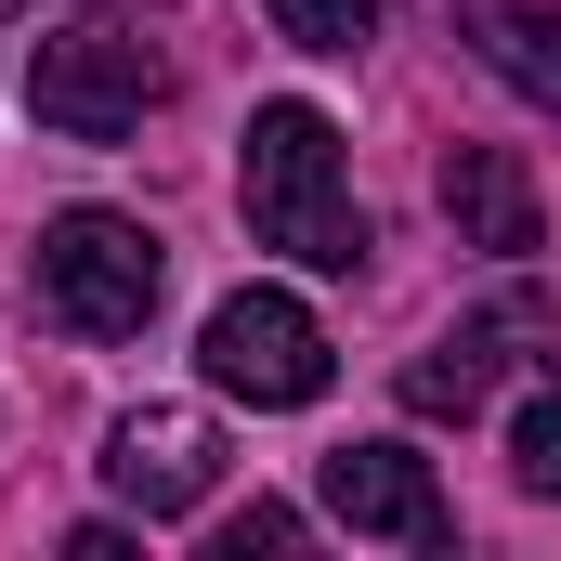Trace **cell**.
<instances>
[{
	"mask_svg": "<svg viewBox=\"0 0 561 561\" xmlns=\"http://www.w3.org/2000/svg\"><path fill=\"white\" fill-rule=\"evenodd\" d=\"M236 209L249 236L313 262V275H353L366 262V209H353V170H340V131L313 105H262L249 118V157H236Z\"/></svg>",
	"mask_w": 561,
	"mask_h": 561,
	"instance_id": "cell-1",
	"label": "cell"
},
{
	"mask_svg": "<svg viewBox=\"0 0 561 561\" xmlns=\"http://www.w3.org/2000/svg\"><path fill=\"white\" fill-rule=\"evenodd\" d=\"M444 222H457V249H496V262L549 249V209H536V170H523L510 144H457V157H444Z\"/></svg>",
	"mask_w": 561,
	"mask_h": 561,
	"instance_id": "cell-7",
	"label": "cell"
},
{
	"mask_svg": "<svg viewBox=\"0 0 561 561\" xmlns=\"http://www.w3.org/2000/svg\"><path fill=\"white\" fill-rule=\"evenodd\" d=\"M196 366H209V392H236V405H313V392H327V327H313L287 287H236V300H209Z\"/></svg>",
	"mask_w": 561,
	"mask_h": 561,
	"instance_id": "cell-4",
	"label": "cell"
},
{
	"mask_svg": "<svg viewBox=\"0 0 561 561\" xmlns=\"http://www.w3.org/2000/svg\"><path fill=\"white\" fill-rule=\"evenodd\" d=\"M0 13H13V0H0Z\"/></svg>",
	"mask_w": 561,
	"mask_h": 561,
	"instance_id": "cell-13",
	"label": "cell"
},
{
	"mask_svg": "<svg viewBox=\"0 0 561 561\" xmlns=\"http://www.w3.org/2000/svg\"><path fill=\"white\" fill-rule=\"evenodd\" d=\"M313 483H327V523H353V536H405V549H444L457 536L431 457H405V444H340Z\"/></svg>",
	"mask_w": 561,
	"mask_h": 561,
	"instance_id": "cell-6",
	"label": "cell"
},
{
	"mask_svg": "<svg viewBox=\"0 0 561 561\" xmlns=\"http://www.w3.org/2000/svg\"><path fill=\"white\" fill-rule=\"evenodd\" d=\"M157 236H144L131 209H53L39 222V300H53V327H79V340H144V313H157Z\"/></svg>",
	"mask_w": 561,
	"mask_h": 561,
	"instance_id": "cell-3",
	"label": "cell"
},
{
	"mask_svg": "<svg viewBox=\"0 0 561 561\" xmlns=\"http://www.w3.org/2000/svg\"><path fill=\"white\" fill-rule=\"evenodd\" d=\"M118 13H131V0H118Z\"/></svg>",
	"mask_w": 561,
	"mask_h": 561,
	"instance_id": "cell-14",
	"label": "cell"
},
{
	"mask_svg": "<svg viewBox=\"0 0 561 561\" xmlns=\"http://www.w3.org/2000/svg\"><path fill=\"white\" fill-rule=\"evenodd\" d=\"M105 483H118V510L170 523V510H196L222 483V431L196 419V405H131V419L105 431Z\"/></svg>",
	"mask_w": 561,
	"mask_h": 561,
	"instance_id": "cell-5",
	"label": "cell"
},
{
	"mask_svg": "<svg viewBox=\"0 0 561 561\" xmlns=\"http://www.w3.org/2000/svg\"><path fill=\"white\" fill-rule=\"evenodd\" d=\"M510 470H523V496H561V366L510 405Z\"/></svg>",
	"mask_w": 561,
	"mask_h": 561,
	"instance_id": "cell-10",
	"label": "cell"
},
{
	"mask_svg": "<svg viewBox=\"0 0 561 561\" xmlns=\"http://www.w3.org/2000/svg\"><path fill=\"white\" fill-rule=\"evenodd\" d=\"M457 39H470L523 105L561 118V0H457Z\"/></svg>",
	"mask_w": 561,
	"mask_h": 561,
	"instance_id": "cell-8",
	"label": "cell"
},
{
	"mask_svg": "<svg viewBox=\"0 0 561 561\" xmlns=\"http://www.w3.org/2000/svg\"><path fill=\"white\" fill-rule=\"evenodd\" d=\"M249 549H300V510H275V496L236 510V523H222V561H249Z\"/></svg>",
	"mask_w": 561,
	"mask_h": 561,
	"instance_id": "cell-12",
	"label": "cell"
},
{
	"mask_svg": "<svg viewBox=\"0 0 561 561\" xmlns=\"http://www.w3.org/2000/svg\"><path fill=\"white\" fill-rule=\"evenodd\" d=\"M275 39H300V53H366L379 39V0H275Z\"/></svg>",
	"mask_w": 561,
	"mask_h": 561,
	"instance_id": "cell-11",
	"label": "cell"
},
{
	"mask_svg": "<svg viewBox=\"0 0 561 561\" xmlns=\"http://www.w3.org/2000/svg\"><path fill=\"white\" fill-rule=\"evenodd\" d=\"M26 105H39L53 144H118V131H144L170 105V66H157V39H131L118 13H92V26H53L26 53Z\"/></svg>",
	"mask_w": 561,
	"mask_h": 561,
	"instance_id": "cell-2",
	"label": "cell"
},
{
	"mask_svg": "<svg viewBox=\"0 0 561 561\" xmlns=\"http://www.w3.org/2000/svg\"><path fill=\"white\" fill-rule=\"evenodd\" d=\"M510 340H523V313H470V327H444L419 366H405V405H419V419H470V405L496 392Z\"/></svg>",
	"mask_w": 561,
	"mask_h": 561,
	"instance_id": "cell-9",
	"label": "cell"
}]
</instances>
